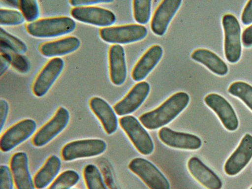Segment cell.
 <instances>
[{
  "label": "cell",
  "instance_id": "6da1fadb",
  "mask_svg": "<svg viewBox=\"0 0 252 189\" xmlns=\"http://www.w3.org/2000/svg\"><path fill=\"white\" fill-rule=\"evenodd\" d=\"M189 96L185 92H178L166 99L155 109L145 112L139 117L147 129L155 130L168 124L188 106Z\"/></svg>",
  "mask_w": 252,
  "mask_h": 189
},
{
  "label": "cell",
  "instance_id": "7a4b0ae2",
  "mask_svg": "<svg viewBox=\"0 0 252 189\" xmlns=\"http://www.w3.org/2000/svg\"><path fill=\"white\" fill-rule=\"evenodd\" d=\"M75 21L66 16L39 18L25 25L27 32L37 38L60 36L72 32L76 28Z\"/></svg>",
  "mask_w": 252,
  "mask_h": 189
},
{
  "label": "cell",
  "instance_id": "3957f363",
  "mask_svg": "<svg viewBox=\"0 0 252 189\" xmlns=\"http://www.w3.org/2000/svg\"><path fill=\"white\" fill-rule=\"evenodd\" d=\"M99 35L104 41L113 44H127L144 38L146 28L138 24H129L100 28Z\"/></svg>",
  "mask_w": 252,
  "mask_h": 189
},
{
  "label": "cell",
  "instance_id": "277c9868",
  "mask_svg": "<svg viewBox=\"0 0 252 189\" xmlns=\"http://www.w3.org/2000/svg\"><path fill=\"white\" fill-rule=\"evenodd\" d=\"M106 148V143L101 139L77 140L64 145L62 149L61 155L63 160L70 161L99 156L103 153Z\"/></svg>",
  "mask_w": 252,
  "mask_h": 189
},
{
  "label": "cell",
  "instance_id": "5b68a950",
  "mask_svg": "<svg viewBox=\"0 0 252 189\" xmlns=\"http://www.w3.org/2000/svg\"><path fill=\"white\" fill-rule=\"evenodd\" d=\"M121 127L135 148L142 155L151 154L154 149L153 140L145 127L134 116L126 115L119 120Z\"/></svg>",
  "mask_w": 252,
  "mask_h": 189
},
{
  "label": "cell",
  "instance_id": "8992f818",
  "mask_svg": "<svg viewBox=\"0 0 252 189\" xmlns=\"http://www.w3.org/2000/svg\"><path fill=\"white\" fill-rule=\"evenodd\" d=\"M70 118L68 110L64 107H59L53 116L33 135L32 140L33 145L41 147L48 144L66 127Z\"/></svg>",
  "mask_w": 252,
  "mask_h": 189
},
{
  "label": "cell",
  "instance_id": "52a82bcc",
  "mask_svg": "<svg viewBox=\"0 0 252 189\" xmlns=\"http://www.w3.org/2000/svg\"><path fill=\"white\" fill-rule=\"evenodd\" d=\"M222 25L224 31V50L226 60L237 63L242 53L241 27L236 17L231 14L223 15Z\"/></svg>",
  "mask_w": 252,
  "mask_h": 189
},
{
  "label": "cell",
  "instance_id": "ba28073f",
  "mask_svg": "<svg viewBox=\"0 0 252 189\" xmlns=\"http://www.w3.org/2000/svg\"><path fill=\"white\" fill-rule=\"evenodd\" d=\"M150 189H170V183L163 174L151 161L142 158L132 159L128 165Z\"/></svg>",
  "mask_w": 252,
  "mask_h": 189
},
{
  "label": "cell",
  "instance_id": "9c48e42d",
  "mask_svg": "<svg viewBox=\"0 0 252 189\" xmlns=\"http://www.w3.org/2000/svg\"><path fill=\"white\" fill-rule=\"evenodd\" d=\"M37 124L32 119H25L18 122L1 135L0 149L4 153L9 152L26 141L36 132Z\"/></svg>",
  "mask_w": 252,
  "mask_h": 189
},
{
  "label": "cell",
  "instance_id": "30bf717a",
  "mask_svg": "<svg viewBox=\"0 0 252 189\" xmlns=\"http://www.w3.org/2000/svg\"><path fill=\"white\" fill-rule=\"evenodd\" d=\"M64 61L60 57L50 59L39 70L32 85L33 94L38 97L44 96L61 74Z\"/></svg>",
  "mask_w": 252,
  "mask_h": 189
},
{
  "label": "cell",
  "instance_id": "8fae6325",
  "mask_svg": "<svg viewBox=\"0 0 252 189\" xmlns=\"http://www.w3.org/2000/svg\"><path fill=\"white\" fill-rule=\"evenodd\" d=\"M70 13L73 19L79 22L101 28L110 26L116 20L112 11L95 5L73 7Z\"/></svg>",
  "mask_w": 252,
  "mask_h": 189
},
{
  "label": "cell",
  "instance_id": "7c38bea8",
  "mask_svg": "<svg viewBox=\"0 0 252 189\" xmlns=\"http://www.w3.org/2000/svg\"><path fill=\"white\" fill-rule=\"evenodd\" d=\"M150 91V86L147 82H138L122 99L113 105L116 114L124 116L134 112L144 102Z\"/></svg>",
  "mask_w": 252,
  "mask_h": 189
},
{
  "label": "cell",
  "instance_id": "4fadbf2b",
  "mask_svg": "<svg viewBox=\"0 0 252 189\" xmlns=\"http://www.w3.org/2000/svg\"><path fill=\"white\" fill-rule=\"evenodd\" d=\"M205 104L218 116L224 127L229 131L236 130L239 126L236 114L228 101L221 95L211 93L204 99Z\"/></svg>",
  "mask_w": 252,
  "mask_h": 189
},
{
  "label": "cell",
  "instance_id": "5bb4252c",
  "mask_svg": "<svg viewBox=\"0 0 252 189\" xmlns=\"http://www.w3.org/2000/svg\"><path fill=\"white\" fill-rule=\"evenodd\" d=\"M181 0H163L154 10L150 20V29L158 36L163 35L171 20L180 8Z\"/></svg>",
  "mask_w": 252,
  "mask_h": 189
},
{
  "label": "cell",
  "instance_id": "9a60e30c",
  "mask_svg": "<svg viewBox=\"0 0 252 189\" xmlns=\"http://www.w3.org/2000/svg\"><path fill=\"white\" fill-rule=\"evenodd\" d=\"M158 136L163 143L173 148L196 150L202 145L201 139L198 136L176 131L167 126H163L158 130Z\"/></svg>",
  "mask_w": 252,
  "mask_h": 189
},
{
  "label": "cell",
  "instance_id": "2e32d148",
  "mask_svg": "<svg viewBox=\"0 0 252 189\" xmlns=\"http://www.w3.org/2000/svg\"><path fill=\"white\" fill-rule=\"evenodd\" d=\"M252 158V135L246 133L237 148L228 158L224 166L225 173L234 176L239 173Z\"/></svg>",
  "mask_w": 252,
  "mask_h": 189
},
{
  "label": "cell",
  "instance_id": "e0dca14e",
  "mask_svg": "<svg viewBox=\"0 0 252 189\" xmlns=\"http://www.w3.org/2000/svg\"><path fill=\"white\" fill-rule=\"evenodd\" d=\"M9 165L16 189H35L25 152L14 153L11 157Z\"/></svg>",
  "mask_w": 252,
  "mask_h": 189
},
{
  "label": "cell",
  "instance_id": "ac0fdd59",
  "mask_svg": "<svg viewBox=\"0 0 252 189\" xmlns=\"http://www.w3.org/2000/svg\"><path fill=\"white\" fill-rule=\"evenodd\" d=\"M109 76L111 83L116 86L124 84L127 69L124 49L120 44H112L108 52Z\"/></svg>",
  "mask_w": 252,
  "mask_h": 189
},
{
  "label": "cell",
  "instance_id": "d6986e66",
  "mask_svg": "<svg viewBox=\"0 0 252 189\" xmlns=\"http://www.w3.org/2000/svg\"><path fill=\"white\" fill-rule=\"evenodd\" d=\"M80 45L81 41L78 37L69 35L43 42L39 45L38 50L42 56L53 58L73 53Z\"/></svg>",
  "mask_w": 252,
  "mask_h": 189
},
{
  "label": "cell",
  "instance_id": "ffe728a7",
  "mask_svg": "<svg viewBox=\"0 0 252 189\" xmlns=\"http://www.w3.org/2000/svg\"><path fill=\"white\" fill-rule=\"evenodd\" d=\"M89 105L105 132L109 135L115 132L118 126V121L115 112L109 103L102 98L94 96L90 99Z\"/></svg>",
  "mask_w": 252,
  "mask_h": 189
},
{
  "label": "cell",
  "instance_id": "44dd1931",
  "mask_svg": "<svg viewBox=\"0 0 252 189\" xmlns=\"http://www.w3.org/2000/svg\"><path fill=\"white\" fill-rule=\"evenodd\" d=\"M163 55L161 46L154 44L148 48L133 66L131 71L132 79L136 82L144 79L156 66Z\"/></svg>",
  "mask_w": 252,
  "mask_h": 189
},
{
  "label": "cell",
  "instance_id": "7402d4cb",
  "mask_svg": "<svg viewBox=\"0 0 252 189\" xmlns=\"http://www.w3.org/2000/svg\"><path fill=\"white\" fill-rule=\"evenodd\" d=\"M190 175L207 189H221V180L219 177L198 157H192L187 162Z\"/></svg>",
  "mask_w": 252,
  "mask_h": 189
},
{
  "label": "cell",
  "instance_id": "603a6c76",
  "mask_svg": "<svg viewBox=\"0 0 252 189\" xmlns=\"http://www.w3.org/2000/svg\"><path fill=\"white\" fill-rule=\"evenodd\" d=\"M61 167V159L56 155L50 156L33 178L35 189H43L50 185L59 175Z\"/></svg>",
  "mask_w": 252,
  "mask_h": 189
},
{
  "label": "cell",
  "instance_id": "cb8c5ba5",
  "mask_svg": "<svg viewBox=\"0 0 252 189\" xmlns=\"http://www.w3.org/2000/svg\"><path fill=\"white\" fill-rule=\"evenodd\" d=\"M190 57L192 60L203 64L216 74L223 76L228 72V68L225 63L208 49H196L192 51Z\"/></svg>",
  "mask_w": 252,
  "mask_h": 189
},
{
  "label": "cell",
  "instance_id": "d4e9b609",
  "mask_svg": "<svg viewBox=\"0 0 252 189\" xmlns=\"http://www.w3.org/2000/svg\"><path fill=\"white\" fill-rule=\"evenodd\" d=\"M0 49L17 54H24L28 50L27 46L23 41L2 27L0 30Z\"/></svg>",
  "mask_w": 252,
  "mask_h": 189
},
{
  "label": "cell",
  "instance_id": "484cf974",
  "mask_svg": "<svg viewBox=\"0 0 252 189\" xmlns=\"http://www.w3.org/2000/svg\"><path fill=\"white\" fill-rule=\"evenodd\" d=\"M83 174L88 189H109L96 165L93 164L86 165L84 168Z\"/></svg>",
  "mask_w": 252,
  "mask_h": 189
},
{
  "label": "cell",
  "instance_id": "4316f807",
  "mask_svg": "<svg viewBox=\"0 0 252 189\" xmlns=\"http://www.w3.org/2000/svg\"><path fill=\"white\" fill-rule=\"evenodd\" d=\"M80 180L79 174L73 170H66L60 173L48 189H71Z\"/></svg>",
  "mask_w": 252,
  "mask_h": 189
},
{
  "label": "cell",
  "instance_id": "83f0119b",
  "mask_svg": "<svg viewBox=\"0 0 252 189\" xmlns=\"http://www.w3.org/2000/svg\"><path fill=\"white\" fill-rule=\"evenodd\" d=\"M228 92L242 100L252 111V86L245 82L236 81L231 84Z\"/></svg>",
  "mask_w": 252,
  "mask_h": 189
},
{
  "label": "cell",
  "instance_id": "f1b7e54d",
  "mask_svg": "<svg viewBox=\"0 0 252 189\" xmlns=\"http://www.w3.org/2000/svg\"><path fill=\"white\" fill-rule=\"evenodd\" d=\"M152 1L133 0L132 1L133 17L138 24H145L149 21L151 13Z\"/></svg>",
  "mask_w": 252,
  "mask_h": 189
},
{
  "label": "cell",
  "instance_id": "f546056e",
  "mask_svg": "<svg viewBox=\"0 0 252 189\" xmlns=\"http://www.w3.org/2000/svg\"><path fill=\"white\" fill-rule=\"evenodd\" d=\"M18 8L28 23L37 20L39 16L38 1L35 0H19Z\"/></svg>",
  "mask_w": 252,
  "mask_h": 189
},
{
  "label": "cell",
  "instance_id": "4dcf8cb0",
  "mask_svg": "<svg viewBox=\"0 0 252 189\" xmlns=\"http://www.w3.org/2000/svg\"><path fill=\"white\" fill-rule=\"evenodd\" d=\"M25 19L20 11L6 8H0V26H17L22 24Z\"/></svg>",
  "mask_w": 252,
  "mask_h": 189
},
{
  "label": "cell",
  "instance_id": "1f68e13d",
  "mask_svg": "<svg viewBox=\"0 0 252 189\" xmlns=\"http://www.w3.org/2000/svg\"><path fill=\"white\" fill-rule=\"evenodd\" d=\"M8 52L10 54L11 57V65L12 67L17 72L21 74H27L28 73L30 70L31 65L28 57L24 54Z\"/></svg>",
  "mask_w": 252,
  "mask_h": 189
},
{
  "label": "cell",
  "instance_id": "d6a6232c",
  "mask_svg": "<svg viewBox=\"0 0 252 189\" xmlns=\"http://www.w3.org/2000/svg\"><path fill=\"white\" fill-rule=\"evenodd\" d=\"M14 181L9 166H0V189H13Z\"/></svg>",
  "mask_w": 252,
  "mask_h": 189
},
{
  "label": "cell",
  "instance_id": "836d02e7",
  "mask_svg": "<svg viewBox=\"0 0 252 189\" xmlns=\"http://www.w3.org/2000/svg\"><path fill=\"white\" fill-rule=\"evenodd\" d=\"M11 57L9 53L0 49V75L1 76L11 65Z\"/></svg>",
  "mask_w": 252,
  "mask_h": 189
},
{
  "label": "cell",
  "instance_id": "e575fe53",
  "mask_svg": "<svg viewBox=\"0 0 252 189\" xmlns=\"http://www.w3.org/2000/svg\"><path fill=\"white\" fill-rule=\"evenodd\" d=\"M9 106L8 102L3 98L0 99V131L5 125L8 117Z\"/></svg>",
  "mask_w": 252,
  "mask_h": 189
},
{
  "label": "cell",
  "instance_id": "d590c367",
  "mask_svg": "<svg viewBox=\"0 0 252 189\" xmlns=\"http://www.w3.org/2000/svg\"><path fill=\"white\" fill-rule=\"evenodd\" d=\"M110 0H70L69 4L73 7L91 6L101 3H109L112 2Z\"/></svg>",
  "mask_w": 252,
  "mask_h": 189
},
{
  "label": "cell",
  "instance_id": "8d00e7d4",
  "mask_svg": "<svg viewBox=\"0 0 252 189\" xmlns=\"http://www.w3.org/2000/svg\"><path fill=\"white\" fill-rule=\"evenodd\" d=\"M241 21L245 25L252 23V0L246 3L241 15Z\"/></svg>",
  "mask_w": 252,
  "mask_h": 189
},
{
  "label": "cell",
  "instance_id": "74e56055",
  "mask_svg": "<svg viewBox=\"0 0 252 189\" xmlns=\"http://www.w3.org/2000/svg\"><path fill=\"white\" fill-rule=\"evenodd\" d=\"M242 42L244 46H252V25L245 29L242 34Z\"/></svg>",
  "mask_w": 252,
  "mask_h": 189
},
{
  "label": "cell",
  "instance_id": "f35d334b",
  "mask_svg": "<svg viewBox=\"0 0 252 189\" xmlns=\"http://www.w3.org/2000/svg\"><path fill=\"white\" fill-rule=\"evenodd\" d=\"M0 3L7 7L18 8V0H0Z\"/></svg>",
  "mask_w": 252,
  "mask_h": 189
},
{
  "label": "cell",
  "instance_id": "ab89813d",
  "mask_svg": "<svg viewBox=\"0 0 252 189\" xmlns=\"http://www.w3.org/2000/svg\"><path fill=\"white\" fill-rule=\"evenodd\" d=\"M250 189H252V187Z\"/></svg>",
  "mask_w": 252,
  "mask_h": 189
},
{
  "label": "cell",
  "instance_id": "60d3db41",
  "mask_svg": "<svg viewBox=\"0 0 252 189\" xmlns=\"http://www.w3.org/2000/svg\"></svg>",
  "mask_w": 252,
  "mask_h": 189
}]
</instances>
